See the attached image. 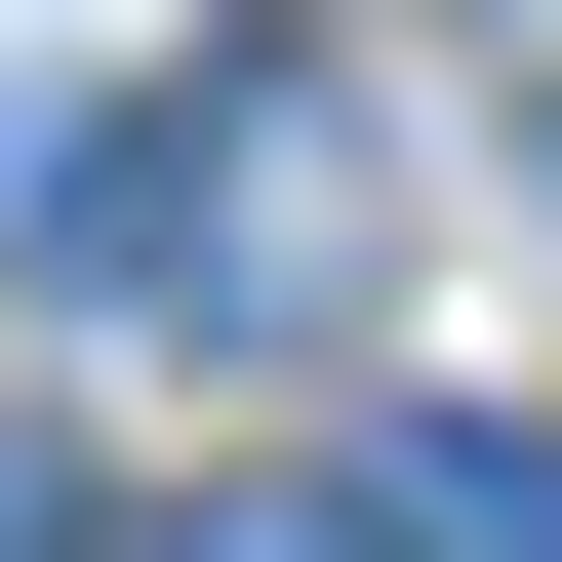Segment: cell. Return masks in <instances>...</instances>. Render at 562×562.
Masks as SVG:
<instances>
[{
    "instance_id": "1",
    "label": "cell",
    "mask_w": 562,
    "mask_h": 562,
    "mask_svg": "<svg viewBox=\"0 0 562 562\" xmlns=\"http://www.w3.org/2000/svg\"><path fill=\"white\" fill-rule=\"evenodd\" d=\"M362 241H402V161L322 81H161V121L41 161V281H81V322H362Z\"/></svg>"
},
{
    "instance_id": "3",
    "label": "cell",
    "mask_w": 562,
    "mask_h": 562,
    "mask_svg": "<svg viewBox=\"0 0 562 562\" xmlns=\"http://www.w3.org/2000/svg\"><path fill=\"white\" fill-rule=\"evenodd\" d=\"M121 562H362V522H322V482H161Z\"/></svg>"
},
{
    "instance_id": "2",
    "label": "cell",
    "mask_w": 562,
    "mask_h": 562,
    "mask_svg": "<svg viewBox=\"0 0 562 562\" xmlns=\"http://www.w3.org/2000/svg\"><path fill=\"white\" fill-rule=\"evenodd\" d=\"M322 522H362V562H562V442H362Z\"/></svg>"
}]
</instances>
